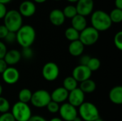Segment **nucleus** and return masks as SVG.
I'll return each instance as SVG.
<instances>
[{"instance_id": "1", "label": "nucleus", "mask_w": 122, "mask_h": 121, "mask_svg": "<svg viewBox=\"0 0 122 121\" xmlns=\"http://www.w3.org/2000/svg\"><path fill=\"white\" fill-rule=\"evenodd\" d=\"M16 42L22 47H31L36 39V31L31 25H22L16 32Z\"/></svg>"}, {"instance_id": "2", "label": "nucleus", "mask_w": 122, "mask_h": 121, "mask_svg": "<svg viewBox=\"0 0 122 121\" xmlns=\"http://www.w3.org/2000/svg\"><path fill=\"white\" fill-rule=\"evenodd\" d=\"M91 24L92 26L99 32L107 31L112 25L109 14L102 10H97L92 12Z\"/></svg>"}, {"instance_id": "3", "label": "nucleus", "mask_w": 122, "mask_h": 121, "mask_svg": "<svg viewBox=\"0 0 122 121\" xmlns=\"http://www.w3.org/2000/svg\"><path fill=\"white\" fill-rule=\"evenodd\" d=\"M4 19V25L9 31L16 33L23 25V19L19 11L11 9L7 11Z\"/></svg>"}, {"instance_id": "4", "label": "nucleus", "mask_w": 122, "mask_h": 121, "mask_svg": "<svg viewBox=\"0 0 122 121\" xmlns=\"http://www.w3.org/2000/svg\"><path fill=\"white\" fill-rule=\"evenodd\" d=\"M79 114L84 121H94L100 118L97 107L91 102H84L79 107Z\"/></svg>"}, {"instance_id": "5", "label": "nucleus", "mask_w": 122, "mask_h": 121, "mask_svg": "<svg viewBox=\"0 0 122 121\" xmlns=\"http://www.w3.org/2000/svg\"><path fill=\"white\" fill-rule=\"evenodd\" d=\"M11 113L15 121H28L32 116L31 110L28 103H21L20 101L14 104Z\"/></svg>"}, {"instance_id": "6", "label": "nucleus", "mask_w": 122, "mask_h": 121, "mask_svg": "<svg viewBox=\"0 0 122 121\" xmlns=\"http://www.w3.org/2000/svg\"><path fill=\"white\" fill-rule=\"evenodd\" d=\"M99 39V32L92 26H87L79 33V40L85 46L95 44Z\"/></svg>"}, {"instance_id": "7", "label": "nucleus", "mask_w": 122, "mask_h": 121, "mask_svg": "<svg viewBox=\"0 0 122 121\" xmlns=\"http://www.w3.org/2000/svg\"><path fill=\"white\" fill-rule=\"evenodd\" d=\"M51 101L50 93L46 90L40 89L32 93L30 102L34 107L41 108L46 107Z\"/></svg>"}, {"instance_id": "8", "label": "nucleus", "mask_w": 122, "mask_h": 121, "mask_svg": "<svg viewBox=\"0 0 122 121\" xmlns=\"http://www.w3.org/2000/svg\"><path fill=\"white\" fill-rule=\"evenodd\" d=\"M59 68L58 65L54 62H47L42 68V76L43 78L49 82L56 81L59 76Z\"/></svg>"}, {"instance_id": "9", "label": "nucleus", "mask_w": 122, "mask_h": 121, "mask_svg": "<svg viewBox=\"0 0 122 121\" xmlns=\"http://www.w3.org/2000/svg\"><path fill=\"white\" fill-rule=\"evenodd\" d=\"M59 115L62 121H73L78 116L76 108L71 106L69 103H64L59 107Z\"/></svg>"}, {"instance_id": "10", "label": "nucleus", "mask_w": 122, "mask_h": 121, "mask_svg": "<svg viewBox=\"0 0 122 121\" xmlns=\"http://www.w3.org/2000/svg\"><path fill=\"white\" fill-rule=\"evenodd\" d=\"M77 14L84 17L92 14L94 6V0H78L75 6Z\"/></svg>"}, {"instance_id": "11", "label": "nucleus", "mask_w": 122, "mask_h": 121, "mask_svg": "<svg viewBox=\"0 0 122 121\" xmlns=\"http://www.w3.org/2000/svg\"><path fill=\"white\" fill-rule=\"evenodd\" d=\"M92 72L86 66L79 65L76 66L72 71V77L79 83H81L86 80H88L91 78Z\"/></svg>"}, {"instance_id": "12", "label": "nucleus", "mask_w": 122, "mask_h": 121, "mask_svg": "<svg viewBox=\"0 0 122 121\" xmlns=\"http://www.w3.org/2000/svg\"><path fill=\"white\" fill-rule=\"evenodd\" d=\"M68 103L75 108L79 107L85 100V93L78 87L74 90L69 92L68 95Z\"/></svg>"}, {"instance_id": "13", "label": "nucleus", "mask_w": 122, "mask_h": 121, "mask_svg": "<svg viewBox=\"0 0 122 121\" xmlns=\"http://www.w3.org/2000/svg\"><path fill=\"white\" fill-rule=\"evenodd\" d=\"M20 78V73L18 69L14 66H8L7 68L2 73L3 81L9 85L16 83Z\"/></svg>"}, {"instance_id": "14", "label": "nucleus", "mask_w": 122, "mask_h": 121, "mask_svg": "<svg viewBox=\"0 0 122 121\" xmlns=\"http://www.w3.org/2000/svg\"><path fill=\"white\" fill-rule=\"evenodd\" d=\"M36 11V7L33 1L26 0L22 1L19 8V12L21 16L31 17L32 16Z\"/></svg>"}, {"instance_id": "15", "label": "nucleus", "mask_w": 122, "mask_h": 121, "mask_svg": "<svg viewBox=\"0 0 122 121\" xmlns=\"http://www.w3.org/2000/svg\"><path fill=\"white\" fill-rule=\"evenodd\" d=\"M69 92L63 87H59L54 89L51 96V100L57 103H64L68 98Z\"/></svg>"}, {"instance_id": "16", "label": "nucleus", "mask_w": 122, "mask_h": 121, "mask_svg": "<svg viewBox=\"0 0 122 121\" xmlns=\"http://www.w3.org/2000/svg\"><path fill=\"white\" fill-rule=\"evenodd\" d=\"M21 59V52L16 49H11L7 51L4 57V60L5 61L8 66H13L17 64Z\"/></svg>"}, {"instance_id": "17", "label": "nucleus", "mask_w": 122, "mask_h": 121, "mask_svg": "<svg viewBox=\"0 0 122 121\" xmlns=\"http://www.w3.org/2000/svg\"><path fill=\"white\" fill-rule=\"evenodd\" d=\"M49 21L50 22L56 26H61L64 21H65V16L62 12V10H60L59 9H53L50 14H49Z\"/></svg>"}, {"instance_id": "18", "label": "nucleus", "mask_w": 122, "mask_h": 121, "mask_svg": "<svg viewBox=\"0 0 122 121\" xmlns=\"http://www.w3.org/2000/svg\"><path fill=\"white\" fill-rule=\"evenodd\" d=\"M84 46L79 40L70 42L68 47L69 53L71 56L75 57L81 56L84 52Z\"/></svg>"}, {"instance_id": "19", "label": "nucleus", "mask_w": 122, "mask_h": 121, "mask_svg": "<svg viewBox=\"0 0 122 121\" xmlns=\"http://www.w3.org/2000/svg\"><path fill=\"white\" fill-rule=\"evenodd\" d=\"M109 100L116 105H122V87L117 86L112 88L109 93Z\"/></svg>"}, {"instance_id": "20", "label": "nucleus", "mask_w": 122, "mask_h": 121, "mask_svg": "<svg viewBox=\"0 0 122 121\" xmlns=\"http://www.w3.org/2000/svg\"><path fill=\"white\" fill-rule=\"evenodd\" d=\"M71 27L78 31L79 33L82 31L85 28L87 27L86 17L79 14H76L74 18L71 19Z\"/></svg>"}, {"instance_id": "21", "label": "nucleus", "mask_w": 122, "mask_h": 121, "mask_svg": "<svg viewBox=\"0 0 122 121\" xmlns=\"http://www.w3.org/2000/svg\"><path fill=\"white\" fill-rule=\"evenodd\" d=\"M84 93H92L95 91L97 88V84L92 79L86 80L81 83H80V86L79 87Z\"/></svg>"}, {"instance_id": "22", "label": "nucleus", "mask_w": 122, "mask_h": 121, "mask_svg": "<svg viewBox=\"0 0 122 121\" xmlns=\"http://www.w3.org/2000/svg\"><path fill=\"white\" fill-rule=\"evenodd\" d=\"M62 87L64 88L68 92H70L78 88V82L72 76H68L64 79Z\"/></svg>"}, {"instance_id": "23", "label": "nucleus", "mask_w": 122, "mask_h": 121, "mask_svg": "<svg viewBox=\"0 0 122 121\" xmlns=\"http://www.w3.org/2000/svg\"><path fill=\"white\" fill-rule=\"evenodd\" d=\"M32 96V92L29 88H23L19 92L18 98L19 101L24 103H28L30 102Z\"/></svg>"}, {"instance_id": "24", "label": "nucleus", "mask_w": 122, "mask_h": 121, "mask_svg": "<svg viewBox=\"0 0 122 121\" xmlns=\"http://www.w3.org/2000/svg\"><path fill=\"white\" fill-rule=\"evenodd\" d=\"M64 35H65L66 39L69 40L70 42L79 40V32L71 26L66 29L64 32Z\"/></svg>"}, {"instance_id": "25", "label": "nucleus", "mask_w": 122, "mask_h": 121, "mask_svg": "<svg viewBox=\"0 0 122 121\" xmlns=\"http://www.w3.org/2000/svg\"><path fill=\"white\" fill-rule=\"evenodd\" d=\"M110 19L113 23L115 24H119L122 21V10L119 9H114L110 14H109Z\"/></svg>"}, {"instance_id": "26", "label": "nucleus", "mask_w": 122, "mask_h": 121, "mask_svg": "<svg viewBox=\"0 0 122 121\" xmlns=\"http://www.w3.org/2000/svg\"><path fill=\"white\" fill-rule=\"evenodd\" d=\"M62 12H63L65 18H68V19H71L72 18H74L77 14L76 6L74 5H68V6H65L64 8V9L62 10Z\"/></svg>"}, {"instance_id": "27", "label": "nucleus", "mask_w": 122, "mask_h": 121, "mask_svg": "<svg viewBox=\"0 0 122 121\" xmlns=\"http://www.w3.org/2000/svg\"><path fill=\"white\" fill-rule=\"evenodd\" d=\"M86 66L89 68V70L93 72V71H97V70L99 69L101 66V61L99 58H95V57H91L89 63H87Z\"/></svg>"}, {"instance_id": "28", "label": "nucleus", "mask_w": 122, "mask_h": 121, "mask_svg": "<svg viewBox=\"0 0 122 121\" xmlns=\"http://www.w3.org/2000/svg\"><path fill=\"white\" fill-rule=\"evenodd\" d=\"M10 109V103L9 101L2 96H0V113H8Z\"/></svg>"}, {"instance_id": "29", "label": "nucleus", "mask_w": 122, "mask_h": 121, "mask_svg": "<svg viewBox=\"0 0 122 121\" xmlns=\"http://www.w3.org/2000/svg\"><path fill=\"white\" fill-rule=\"evenodd\" d=\"M21 55V58L23 57L24 58H25L26 60H30L31 58H33L34 52H33V50L31 47L22 48Z\"/></svg>"}, {"instance_id": "30", "label": "nucleus", "mask_w": 122, "mask_h": 121, "mask_svg": "<svg viewBox=\"0 0 122 121\" xmlns=\"http://www.w3.org/2000/svg\"><path fill=\"white\" fill-rule=\"evenodd\" d=\"M114 44L115 46L119 50H122V31L117 32L114 37Z\"/></svg>"}, {"instance_id": "31", "label": "nucleus", "mask_w": 122, "mask_h": 121, "mask_svg": "<svg viewBox=\"0 0 122 121\" xmlns=\"http://www.w3.org/2000/svg\"><path fill=\"white\" fill-rule=\"evenodd\" d=\"M59 104L54 102V101H51L49 102V103L46 106V108H47V111L51 113H56L59 112Z\"/></svg>"}, {"instance_id": "32", "label": "nucleus", "mask_w": 122, "mask_h": 121, "mask_svg": "<svg viewBox=\"0 0 122 121\" xmlns=\"http://www.w3.org/2000/svg\"><path fill=\"white\" fill-rule=\"evenodd\" d=\"M4 40L6 43L8 44H13L15 41H16V33L14 32H11L9 31L6 37L4 38Z\"/></svg>"}, {"instance_id": "33", "label": "nucleus", "mask_w": 122, "mask_h": 121, "mask_svg": "<svg viewBox=\"0 0 122 121\" xmlns=\"http://www.w3.org/2000/svg\"><path fill=\"white\" fill-rule=\"evenodd\" d=\"M0 121H15L13 116L11 113H2L0 116Z\"/></svg>"}, {"instance_id": "34", "label": "nucleus", "mask_w": 122, "mask_h": 121, "mask_svg": "<svg viewBox=\"0 0 122 121\" xmlns=\"http://www.w3.org/2000/svg\"><path fill=\"white\" fill-rule=\"evenodd\" d=\"M91 58V56H88V55H81L80 56L79 58V65H82V66H86L87 63H89V60Z\"/></svg>"}, {"instance_id": "35", "label": "nucleus", "mask_w": 122, "mask_h": 121, "mask_svg": "<svg viewBox=\"0 0 122 121\" xmlns=\"http://www.w3.org/2000/svg\"><path fill=\"white\" fill-rule=\"evenodd\" d=\"M6 51H7L6 46L5 45V44L4 42L0 41V59L4 58Z\"/></svg>"}, {"instance_id": "36", "label": "nucleus", "mask_w": 122, "mask_h": 121, "mask_svg": "<svg viewBox=\"0 0 122 121\" xmlns=\"http://www.w3.org/2000/svg\"><path fill=\"white\" fill-rule=\"evenodd\" d=\"M8 32H9L8 29L4 24L0 25V39H4Z\"/></svg>"}, {"instance_id": "37", "label": "nucleus", "mask_w": 122, "mask_h": 121, "mask_svg": "<svg viewBox=\"0 0 122 121\" xmlns=\"http://www.w3.org/2000/svg\"><path fill=\"white\" fill-rule=\"evenodd\" d=\"M6 12H7V9H6V5L3 4H0V19H2L4 18Z\"/></svg>"}, {"instance_id": "38", "label": "nucleus", "mask_w": 122, "mask_h": 121, "mask_svg": "<svg viewBox=\"0 0 122 121\" xmlns=\"http://www.w3.org/2000/svg\"><path fill=\"white\" fill-rule=\"evenodd\" d=\"M7 67H8V65L6 64L4 58L0 59V73L1 74L4 73V71L7 68Z\"/></svg>"}, {"instance_id": "39", "label": "nucleus", "mask_w": 122, "mask_h": 121, "mask_svg": "<svg viewBox=\"0 0 122 121\" xmlns=\"http://www.w3.org/2000/svg\"><path fill=\"white\" fill-rule=\"evenodd\" d=\"M28 121H47L44 117L40 116H32Z\"/></svg>"}, {"instance_id": "40", "label": "nucleus", "mask_w": 122, "mask_h": 121, "mask_svg": "<svg viewBox=\"0 0 122 121\" xmlns=\"http://www.w3.org/2000/svg\"><path fill=\"white\" fill-rule=\"evenodd\" d=\"M115 6L117 9L122 10V0H115Z\"/></svg>"}, {"instance_id": "41", "label": "nucleus", "mask_w": 122, "mask_h": 121, "mask_svg": "<svg viewBox=\"0 0 122 121\" xmlns=\"http://www.w3.org/2000/svg\"><path fill=\"white\" fill-rule=\"evenodd\" d=\"M11 1L12 0H0V4H3L6 5V4H9Z\"/></svg>"}, {"instance_id": "42", "label": "nucleus", "mask_w": 122, "mask_h": 121, "mask_svg": "<svg viewBox=\"0 0 122 121\" xmlns=\"http://www.w3.org/2000/svg\"><path fill=\"white\" fill-rule=\"evenodd\" d=\"M49 121H63L61 118H58V117H54L52 118L51 119H50Z\"/></svg>"}, {"instance_id": "43", "label": "nucleus", "mask_w": 122, "mask_h": 121, "mask_svg": "<svg viewBox=\"0 0 122 121\" xmlns=\"http://www.w3.org/2000/svg\"><path fill=\"white\" fill-rule=\"evenodd\" d=\"M46 0H34V2H36V3H38V4H41V3H44V2H45Z\"/></svg>"}, {"instance_id": "44", "label": "nucleus", "mask_w": 122, "mask_h": 121, "mask_svg": "<svg viewBox=\"0 0 122 121\" xmlns=\"http://www.w3.org/2000/svg\"><path fill=\"white\" fill-rule=\"evenodd\" d=\"M82 121V119L79 117V116H76L74 119V121Z\"/></svg>"}, {"instance_id": "45", "label": "nucleus", "mask_w": 122, "mask_h": 121, "mask_svg": "<svg viewBox=\"0 0 122 121\" xmlns=\"http://www.w3.org/2000/svg\"><path fill=\"white\" fill-rule=\"evenodd\" d=\"M2 92H3V88L1 86V85L0 84V96H1V94H2Z\"/></svg>"}, {"instance_id": "46", "label": "nucleus", "mask_w": 122, "mask_h": 121, "mask_svg": "<svg viewBox=\"0 0 122 121\" xmlns=\"http://www.w3.org/2000/svg\"><path fill=\"white\" fill-rule=\"evenodd\" d=\"M67 1H69V2H76L78 0H67Z\"/></svg>"}, {"instance_id": "47", "label": "nucleus", "mask_w": 122, "mask_h": 121, "mask_svg": "<svg viewBox=\"0 0 122 121\" xmlns=\"http://www.w3.org/2000/svg\"><path fill=\"white\" fill-rule=\"evenodd\" d=\"M103 121V120H102V118H99L98 119H97L96 121Z\"/></svg>"}, {"instance_id": "48", "label": "nucleus", "mask_w": 122, "mask_h": 121, "mask_svg": "<svg viewBox=\"0 0 122 121\" xmlns=\"http://www.w3.org/2000/svg\"><path fill=\"white\" fill-rule=\"evenodd\" d=\"M55 1H61V0H55Z\"/></svg>"}]
</instances>
